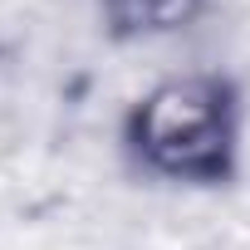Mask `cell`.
Segmentation results:
<instances>
[{
	"label": "cell",
	"mask_w": 250,
	"mask_h": 250,
	"mask_svg": "<svg viewBox=\"0 0 250 250\" xmlns=\"http://www.w3.org/2000/svg\"><path fill=\"white\" fill-rule=\"evenodd\" d=\"M250 103L230 69H167L118 113V157L138 182L162 191L216 196L245 172Z\"/></svg>",
	"instance_id": "1"
},
{
	"label": "cell",
	"mask_w": 250,
	"mask_h": 250,
	"mask_svg": "<svg viewBox=\"0 0 250 250\" xmlns=\"http://www.w3.org/2000/svg\"><path fill=\"white\" fill-rule=\"evenodd\" d=\"M93 5V25L113 49H147V44H167L191 35L211 0H88Z\"/></svg>",
	"instance_id": "2"
}]
</instances>
